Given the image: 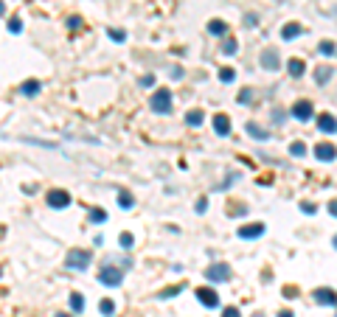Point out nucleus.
Instances as JSON below:
<instances>
[{
	"mask_svg": "<svg viewBox=\"0 0 337 317\" xmlns=\"http://www.w3.org/2000/svg\"><path fill=\"white\" fill-rule=\"evenodd\" d=\"M93 261L90 250H71L65 258V269H71V272H82V269H87Z\"/></svg>",
	"mask_w": 337,
	"mask_h": 317,
	"instance_id": "f257e3e1",
	"label": "nucleus"
},
{
	"mask_svg": "<svg viewBox=\"0 0 337 317\" xmlns=\"http://www.w3.org/2000/svg\"><path fill=\"white\" fill-rule=\"evenodd\" d=\"M149 107L152 112H157V115H166L168 110H172V93L168 90H155L149 98Z\"/></svg>",
	"mask_w": 337,
	"mask_h": 317,
	"instance_id": "f03ea898",
	"label": "nucleus"
},
{
	"mask_svg": "<svg viewBox=\"0 0 337 317\" xmlns=\"http://www.w3.org/2000/svg\"><path fill=\"white\" fill-rule=\"evenodd\" d=\"M98 281H102L104 287H118L121 281H124V269H118V267H102V269H98Z\"/></svg>",
	"mask_w": 337,
	"mask_h": 317,
	"instance_id": "7ed1b4c3",
	"label": "nucleus"
},
{
	"mask_svg": "<svg viewBox=\"0 0 337 317\" xmlns=\"http://www.w3.org/2000/svg\"><path fill=\"white\" fill-rule=\"evenodd\" d=\"M205 278L211 284H225V281H230V267L228 264H214V267L205 269Z\"/></svg>",
	"mask_w": 337,
	"mask_h": 317,
	"instance_id": "20e7f679",
	"label": "nucleus"
},
{
	"mask_svg": "<svg viewBox=\"0 0 337 317\" xmlns=\"http://www.w3.org/2000/svg\"><path fill=\"white\" fill-rule=\"evenodd\" d=\"M197 300L205 306V309H219V295L211 287H199L197 289Z\"/></svg>",
	"mask_w": 337,
	"mask_h": 317,
	"instance_id": "39448f33",
	"label": "nucleus"
},
{
	"mask_svg": "<svg viewBox=\"0 0 337 317\" xmlns=\"http://www.w3.org/2000/svg\"><path fill=\"white\" fill-rule=\"evenodd\" d=\"M292 118H295V121H304V124L312 121V118H315L312 101H298V104H295V107H292Z\"/></svg>",
	"mask_w": 337,
	"mask_h": 317,
	"instance_id": "423d86ee",
	"label": "nucleus"
},
{
	"mask_svg": "<svg viewBox=\"0 0 337 317\" xmlns=\"http://www.w3.org/2000/svg\"><path fill=\"white\" fill-rule=\"evenodd\" d=\"M48 205L51 208H56V211H62V208H68L71 205V194H68V191H51L48 194Z\"/></svg>",
	"mask_w": 337,
	"mask_h": 317,
	"instance_id": "0eeeda50",
	"label": "nucleus"
},
{
	"mask_svg": "<svg viewBox=\"0 0 337 317\" xmlns=\"http://www.w3.org/2000/svg\"><path fill=\"white\" fill-rule=\"evenodd\" d=\"M261 67H267V70H278V67H281V62H278V51H276V48H267L264 54H261Z\"/></svg>",
	"mask_w": 337,
	"mask_h": 317,
	"instance_id": "6e6552de",
	"label": "nucleus"
},
{
	"mask_svg": "<svg viewBox=\"0 0 337 317\" xmlns=\"http://www.w3.org/2000/svg\"><path fill=\"white\" fill-rule=\"evenodd\" d=\"M214 132H217L219 138H225V135H230V118L225 115V112H219V115H214Z\"/></svg>",
	"mask_w": 337,
	"mask_h": 317,
	"instance_id": "1a4fd4ad",
	"label": "nucleus"
},
{
	"mask_svg": "<svg viewBox=\"0 0 337 317\" xmlns=\"http://www.w3.org/2000/svg\"><path fill=\"white\" fill-rule=\"evenodd\" d=\"M259 236H264V225H261V222L239 227V239H259Z\"/></svg>",
	"mask_w": 337,
	"mask_h": 317,
	"instance_id": "9d476101",
	"label": "nucleus"
},
{
	"mask_svg": "<svg viewBox=\"0 0 337 317\" xmlns=\"http://www.w3.org/2000/svg\"><path fill=\"white\" fill-rule=\"evenodd\" d=\"M315 157L323 160V163H331V160H334V146H331V143H318V146H315Z\"/></svg>",
	"mask_w": 337,
	"mask_h": 317,
	"instance_id": "9b49d317",
	"label": "nucleus"
},
{
	"mask_svg": "<svg viewBox=\"0 0 337 317\" xmlns=\"http://www.w3.org/2000/svg\"><path fill=\"white\" fill-rule=\"evenodd\" d=\"M301 34H304V25L301 23H289V25H284V28H281V39H287V43H289V39H295V37H301Z\"/></svg>",
	"mask_w": 337,
	"mask_h": 317,
	"instance_id": "f8f14e48",
	"label": "nucleus"
},
{
	"mask_svg": "<svg viewBox=\"0 0 337 317\" xmlns=\"http://www.w3.org/2000/svg\"><path fill=\"white\" fill-rule=\"evenodd\" d=\"M318 127H320V132H326V135H334V115H331V112L320 115V118H318Z\"/></svg>",
	"mask_w": 337,
	"mask_h": 317,
	"instance_id": "ddd939ff",
	"label": "nucleus"
},
{
	"mask_svg": "<svg viewBox=\"0 0 337 317\" xmlns=\"http://www.w3.org/2000/svg\"><path fill=\"white\" fill-rule=\"evenodd\" d=\"M208 34H214V37H225V34H228V23H222V20H211Z\"/></svg>",
	"mask_w": 337,
	"mask_h": 317,
	"instance_id": "4468645a",
	"label": "nucleus"
},
{
	"mask_svg": "<svg viewBox=\"0 0 337 317\" xmlns=\"http://www.w3.org/2000/svg\"><path fill=\"white\" fill-rule=\"evenodd\" d=\"M315 300L323 303V306H334V292H331V289H318V292H315Z\"/></svg>",
	"mask_w": 337,
	"mask_h": 317,
	"instance_id": "2eb2a0df",
	"label": "nucleus"
},
{
	"mask_svg": "<svg viewBox=\"0 0 337 317\" xmlns=\"http://www.w3.org/2000/svg\"><path fill=\"white\" fill-rule=\"evenodd\" d=\"M40 82L37 79H28V82H23V85H20V93H23V96H37V93H40Z\"/></svg>",
	"mask_w": 337,
	"mask_h": 317,
	"instance_id": "dca6fc26",
	"label": "nucleus"
},
{
	"mask_svg": "<svg viewBox=\"0 0 337 317\" xmlns=\"http://www.w3.org/2000/svg\"><path fill=\"white\" fill-rule=\"evenodd\" d=\"M245 129H247V132H250V138H256V140H267V138H270V135H267V129H261L259 124H253V121L247 124Z\"/></svg>",
	"mask_w": 337,
	"mask_h": 317,
	"instance_id": "f3484780",
	"label": "nucleus"
},
{
	"mask_svg": "<svg viewBox=\"0 0 337 317\" xmlns=\"http://www.w3.org/2000/svg\"><path fill=\"white\" fill-rule=\"evenodd\" d=\"M331 73H334V70H331L329 65H323V67H318V70H315V82H318V85H326V82L331 79Z\"/></svg>",
	"mask_w": 337,
	"mask_h": 317,
	"instance_id": "a211bd4d",
	"label": "nucleus"
},
{
	"mask_svg": "<svg viewBox=\"0 0 337 317\" xmlns=\"http://www.w3.org/2000/svg\"><path fill=\"white\" fill-rule=\"evenodd\" d=\"M289 76H292V79H298V76H304V67H307V65H304V62L301 59H289Z\"/></svg>",
	"mask_w": 337,
	"mask_h": 317,
	"instance_id": "6ab92c4d",
	"label": "nucleus"
},
{
	"mask_svg": "<svg viewBox=\"0 0 337 317\" xmlns=\"http://www.w3.org/2000/svg\"><path fill=\"white\" fill-rule=\"evenodd\" d=\"M307 143H304V140H295L292 146H289V154H292V157H307Z\"/></svg>",
	"mask_w": 337,
	"mask_h": 317,
	"instance_id": "aec40b11",
	"label": "nucleus"
},
{
	"mask_svg": "<svg viewBox=\"0 0 337 317\" xmlns=\"http://www.w3.org/2000/svg\"><path fill=\"white\" fill-rule=\"evenodd\" d=\"M203 121H205V115H203L199 110H191V112L186 115V124H188V127H203Z\"/></svg>",
	"mask_w": 337,
	"mask_h": 317,
	"instance_id": "412c9836",
	"label": "nucleus"
},
{
	"mask_svg": "<svg viewBox=\"0 0 337 317\" xmlns=\"http://www.w3.org/2000/svg\"><path fill=\"white\" fill-rule=\"evenodd\" d=\"M118 205L124 208V211H129V208L135 205V196L129 194V191H121V194H118Z\"/></svg>",
	"mask_w": 337,
	"mask_h": 317,
	"instance_id": "4be33fe9",
	"label": "nucleus"
},
{
	"mask_svg": "<svg viewBox=\"0 0 337 317\" xmlns=\"http://www.w3.org/2000/svg\"><path fill=\"white\" fill-rule=\"evenodd\" d=\"M71 309L76 311V314H82V311H84V298H82L79 292H73V295H71Z\"/></svg>",
	"mask_w": 337,
	"mask_h": 317,
	"instance_id": "5701e85b",
	"label": "nucleus"
},
{
	"mask_svg": "<svg viewBox=\"0 0 337 317\" xmlns=\"http://www.w3.org/2000/svg\"><path fill=\"white\" fill-rule=\"evenodd\" d=\"M236 79V70L233 67H222V70H219V82H225V85H230V82Z\"/></svg>",
	"mask_w": 337,
	"mask_h": 317,
	"instance_id": "b1692460",
	"label": "nucleus"
},
{
	"mask_svg": "<svg viewBox=\"0 0 337 317\" xmlns=\"http://www.w3.org/2000/svg\"><path fill=\"white\" fill-rule=\"evenodd\" d=\"M98 309H102V314H107V317H113V311H115V303L110 298H104L102 303H98Z\"/></svg>",
	"mask_w": 337,
	"mask_h": 317,
	"instance_id": "393cba45",
	"label": "nucleus"
},
{
	"mask_svg": "<svg viewBox=\"0 0 337 317\" xmlns=\"http://www.w3.org/2000/svg\"><path fill=\"white\" fill-rule=\"evenodd\" d=\"M107 219V211H102V208H93L90 211V222L93 225H98V222H104Z\"/></svg>",
	"mask_w": 337,
	"mask_h": 317,
	"instance_id": "a878e982",
	"label": "nucleus"
},
{
	"mask_svg": "<svg viewBox=\"0 0 337 317\" xmlns=\"http://www.w3.org/2000/svg\"><path fill=\"white\" fill-rule=\"evenodd\" d=\"M132 242H135L132 233H121V236H118V244L124 247V250H132Z\"/></svg>",
	"mask_w": 337,
	"mask_h": 317,
	"instance_id": "bb28decb",
	"label": "nucleus"
},
{
	"mask_svg": "<svg viewBox=\"0 0 337 317\" xmlns=\"http://www.w3.org/2000/svg\"><path fill=\"white\" fill-rule=\"evenodd\" d=\"M236 51H239V45H236L233 39H225V43H222V54L230 56V54H236Z\"/></svg>",
	"mask_w": 337,
	"mask_h": 317,
	"instance_id": "cd10ccee",
	"label": "nucleus"
},
{
	"mask_svg": "<svg viewBox=\"0 0 337 317\" xmlns=\"http://www.w3.org/2000/svg\"><path fill=\"white\" fill-rule=\"evenodd\" d=\"M180 292H183V284H180V287H168V289H163L160 298H175V295H180Z\"/></svg>",
	"mask_w": 337,
	"mask_h": 317,
	"instance_id": "c85d7f7f",
	"label": "nucleus"
},
{
	"mask_svg": "<svg viewBox=\"0 0 337 317\" xmlns=\"http://www.w3.org/2000/svg\"><path fill=\"white\" fill-rule=\"evenodd\" d=\"M320 54H323V56H334V43H331V39H329V43H320Z\"/></svg>",
	"mask_w": 337,
	"mask_h": 317,
	"instance_id": "c756f323",
	"label": "nucleus"
},
{
	"mask_svg": "<svg viewBox=\"0 0 337 317\" xmlns=\"http://www.w3.org/2000/svg\"><path fill=\"white\" fill-rule=\"evenodd\" d=\"M9 31H12V34H20V31H23V23H20V17H12V23H9Z\"/></svg>",
	"mask_w": 337,
	"mask_h": 317,
	"instance_id": "7c9ffc66",
	"label": "nucleus"
},
{
	"mask_svg": "<svg viewBox=\"0 0 337 317\" xmlns=\"http://www.w3.org/2000/svg\"><path fill=\"white\" fill-rule=\"evenodd\" d=\"M138 85H141V87H152V85H155V76H152V73L141 76V79H138Z\"/></svg>",
	"mask_w": 337,
	"mask_h": 317,
	"instance_id": "2f4dec72",
	"label": "nucleus"
},
{
	"mask_svg": "<svg viewBox=\"0 0 337 317\" xmlns=\"http://www.w3.org/2000/svg\"><path fill=\"white\" fill-rule=\"evenodd\" d=\"M110 37H113L115 43H124V39H126V34H124V31H115V28H110Z\"/></svg>",
	"mask_w": 337,
	"mask_h": 317,
	"instance_id": "473e14b6",
	"label": "nucleus"
},
{
	"mask_svg": "<svg viewBox=\"0 0 337 317\" xmlns=\"http://www.w3.org/2000/svg\"><path fill=\"white\" fill-rule=\"evenodd\" d=\"M68 28H71V31L82 28V20H79V17H68Z\"/></svg>",
	"mask_w": 337,
	"mask_h": 317,
	"instance_id": "72a5a7b5",
	"label": "nucleus"
},
{
	"mask_svg": "<svg viewBox=\"0 0 337 317\" xmlns=\"http://www.w3.org/2000/svg\"><path fill=\"white\" fill-rule=\"evenodd\" d=\"M250 98H253V90H242L239 93V104H247Z\"/></svg>",
	"mask_w": 337,
	"mask_h": 317,
	"instance_id": "f704fd0d",
	"label": "nucleus"
},
{
	"mask_svg": "<svg viewBox=\"0 0 337 317\" xmlns=\"http://www.w3.org/2000/svg\"><path fill=\"white\" fill-rule=\"evenodd\" d=\"M256 20H259V17H256L253 12H247V14H245V25H250V28L256 25Z\"/></svg>",
	"mask_w": 337,
	"mask_h": 317,
	"instance_id": "c9c22d12",
	"label": "nucleus"
},
{
	"mask_svg": "<svg viewBox=\"0 0 337 317\" xmlns=\"http://www.w3.org/2000/svg\"><path fill=\"white\" fill-rule=\"evenodd\" d=\"M205 208H208V200H205V196L197 200V214H205Z\"/></svg>",
	"mask_w": 337,
	"mask_h": 317,
	"instance_id": "e433bc0d",
	"label": "nucleus"
},
{
	"mask_svg": "<svg viewBox=\"0 0 337 317\" xmlns=\"http://www.w3.org/2000/svg\"><path fill=\"white\" fill-rule=\"evenodd\" d=\"M222 317H242V314H239V309H225Z\"/></svg>",
	"mask_w": 337,
	"mask_h": 317,
	"instance_id": "4c0bfd02",
	"label": "nucleus"
},
{
	"mask_svg": "<svg viewBox=\"0 0 337 317\" xmlns=\"http://www.w3.org/2000/svg\"><path fill=\"white\" fill-rule=\"evenodd\" d=\"M301 211H304V214H315L318 208H315V205H309V202H307V205H304V202H301Z\"/></svg>",
	"mask_w": 337,
	"mask_h": 317,
	"instance_id": "58836bf2",
	"label": "nucleus"
},
{
	"mask_svg": "<svg viewBox=\"0 0 337 317\" xmlns=\"http://www.w3.org/2000/svg\"><path fill=\"white\" fill-rule=\"evenodd\" d=\"M278 317H295V314H292V311H289V309H284V311H281V314H278Z\"/></svg>",
	"mask_w": 337,
	"mask_h": 317,
	"instance_id": "ea45409f",
	"label": "nucleus"
},
{
	"mask_svg": "<svg viewBox=\"0 0 337 317\" xmlns=\"http://www.w3.org/2000/svg\"><path fill=\"white\" fill-rule=\"evenodd\" d=\"M3 14H6V3H3V0H0V17H3Z\"/></svg>",
	"mask_w": 337,
	"mask_h": 317,
	"instance_id": "a19ab883",
	"label": "nucleus"
},
{
	"mask_svg": "<svg viewBox=\"0 0 337 317\" xmlns=\"http://www.w3.org/2000/svg\"><path fill=\"white\" fill-rule=\"evenodd\" d=\"M56 317H71V314H56Z\"/></svg>",
	"mask_w": 337,
	"mask_h": 317,
	"instance_id": "79ce46f5",
	"label": "nucleus"
},
{
	"mask_svg": "<svg viewBox=\"0 0 337 317\" xmlns=\"http://www.w3.org/2000/svg\"><path fill=\"white\" fill-rule=\"evenodd\" d=\"M253 317H264V314H253Z\"/></svg>",
	"mask_w": 337,
	"mask_h": 317,
	"instance_id": "37998d69",
	"label": "nucleus"
}]
</instances>
